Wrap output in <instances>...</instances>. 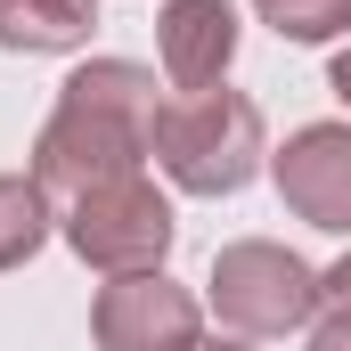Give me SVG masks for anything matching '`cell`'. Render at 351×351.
Returning <instances> with one entry per match:
<instances>
[{
  "label": "cell",
  "mask_w": 351,
  "mask_h": 351,
  "mask_svg": "<svg viewBox=\"0 0 351 351\" xmlns=\"http://www.w3.org/2000/svg\"><path fill=\"white\" fill-rule=\"evenodd\" d=\"M66 245L82 254V269L98 278H139V269H164L180 221H172V196L156 188L147 172H123V180H98L90 196H74L58 213Z\"/></svg>",
  "instance_id": "cell-4"
},
{
  "label": "cell",
  "mask_w": 351,
  "mask_h": 351,
  "mask_svg": "<svg viewBox=\"0 0 351 351\" xmlns=\"http://www.w3.org/2000/svg\"><path fill=\"white\" fill-rule=\"evenodd\" d=\"M156 164L188 196H237L245 180L269 164V131L262 106L245 90L213 82V90H172L156 106Z\"/></svg>",
  "instance_id": "cell-2"
},
{
  "label": "cell",
  "mask_w": 351,
  "mask_h": 351,
  "mask_svg": "<svg viewBox=\"0 0 351 351\" xmlns=\"http://www.w3.org/2000/svg\"><path fill=\"white\" fill-rule=\"evenodd\" d=\"M98 33V0H0V49L16 58H66L90 49Z\"/></svg>",
  "instance_id": "cell-8"
},
{
  "label": "cell",
  "mask_w": 351,
  "mask_h": 351,
  "mask_svg": "<svg viewBox=\"0 0 351 351\" xmlns=\"http://www.w3.org/2000/svg\"><path fill=\"white\" fill-rule=\"evenodd\" d=\"M302 351H351V319H343V311H327V319L311 327V343H302Z\"/></svg>",
  "instance_id": "cell-12"
},
{
  "label": "cell",
  "mask_w": 351,
  "mask_h": 351,
  "mask_svg": "<svg viewBox=\"0 0 351 351\" xmlns=\"http://www.w3.org/2000/svg\"><path fill=\"white\" fill-rule=\"evenodd\" d=\"M204 335V311L196 294L164 278V269H139V278H106L98 302H90V343L98 351H188Z\"/></svg>",
  "instance_id": "cell-5"
},
{
  "label": "cell",
  "mask_w": 351,
  "mask_h": 351,
  "mask_svg": "<svg viewBox=\"0 0 351 351\" xmlns=\"http://www.w3.org/2000/svg\"><path fill=\"white\" fill-rule=\"evenodd\" d=\"M156 58L172 90H213L237 58V8L229 0H164L156 16Z\"/></svg>",
  "instance_id": "cell-7"
},
{
  "label": "cell",
  "mask_w": 351,
  "mask_h": 351,
  "mask_svg": "<svg viewBox=\"0 0 351 351\" xmlns=\"http://www.w3.org/2000/svg\"><path fill=\"white\" fill-rule=\"evenodd\" d=\"M319 302H327V311H343V319H351V254H343L335 269H319Z\"/></svg>",
  "instance_id": "cell-11"
},
{
  "label": "cell",
  "mask_w": 351,
  "mask_h": 351,
  "mask_svg": "<svg viewBox=\"0 0 351 351\" xmlns=\"http://www.w3.org/2000/svg\"><path fill=\"white\" fill-rule=\"evenodd\" d=\"M156 74L139 58H90L58 82V106L33 139V180L49 188V204H74L98 180L147 172L156 156Z\"/></svg>",
  "instance_id": "cell-1"
},
{
  "label": "cell",
  "mask_w": 351,
  "mask_h": 351,
  "mask_svg": "<svg viewBox=\"0 0 351 351\" xmlns=\"http://www.w3.org/2000/svg\"><path fill=\"white\" fill-rule=\"evenodd\" d=\"M262 25L294 49H319V41H343L351 33V0H254Z\"/></svg>",
  "instance_id": "cell-10"
},
{
  "label": "cell",
  "mask_w": 351,
  "mask_h": 351,
  "mask_svg": "<svg viewBox=\"0 0 351 351\" xmlns=\"http://www.w3.org/2000/svg\"><path fill=\"white\" fill-rule=\"evenodd\" d=\"M327 90H335V98L351 106V49H335V66H327Z\"/></svg>",
  "instance_id": "cell-13"
},
{
  "label": "cell",
  "mask_w": 351,
  "mask_h": 351,
  "mask_svg": "<svg viewBox=\"0 0 351 351\" xmlns=\"http://www.w3.org/2000/svg\"><path fill=\"white\" fill-rule=\"evenodd\" d=\"M204 286H213L221 327L245 335V343L294 335V327H311V319L327 311V302H319V269L302 262L294 245H278V237H237V245H221Z\"/></svg>",
  "instance_id": "cell-3"
},
{
  "label": "cell",
  "mask_w": 351,
  "mask_h": 351,
  "mask_svg": "<svg viewBox=\"0 0 351 351\" xmlns=\"http://www.w3.org/2000/svg\"><path fill=\"white\" fill-rule=\"evenodd\" d=\"M58 229V204L33 172H0V269H25Z\"/></svg>",
  "instance_id": "cell-9"
},
{
  "label": "cell",
  "mask_w": 351,
  "mask_h": 351,
  "mask_svg": "<svg viewBox=\"0 0 351 351\" xmlns=\"http://www.w3.org/2000/svg\"><path fill=\"white\" fill-rule=\"evenodd\" d=\"M278 204L327 237H351V123H302L269 156Z\"/></svg>",
  "instance_id": "cell-6"
}]
</instances>
